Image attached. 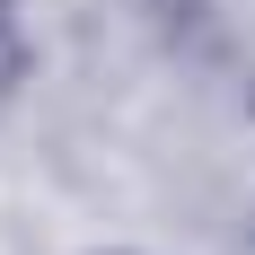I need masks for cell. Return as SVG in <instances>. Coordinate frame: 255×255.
<instances>
[{
    "mask_svg": "<svg viewBox=\"0 0 255 255\" xmlns=\"http://www.w3.org/2000/svg\"><path fill=\"white\" fill-rule=\"evenodd\" d=\"M18 79H26V35H18V9L0 0V97H9Z\"/></svg>",
    "mask_w": 255,
    "mask_h": 255,
    "instance_id": "cell-1",
    "label": "cell"
}]
</instances>
